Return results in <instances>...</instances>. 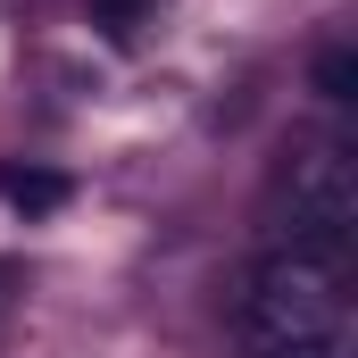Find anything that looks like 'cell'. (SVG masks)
I'll list each match as a JSON object with an SVG mask.
<instances>
[{
	"label": "cell",
	"mask_w": 358,
	"mask_h": 358,
	"mask_svg": "<svg viewBox=\"0 0 358 358\" xmlns=\"http://www.w3.org/2000/svg\"><path fill=\"white\" fill-rule=\"evenodd\" d=\"M317 92H325L334 108L358 100V50H350V42H325V50H317Z\"/></svg>",
	"instance_id": "cell-4"
},
{
	"label": "cell",
	"mask_w": 358,
	"mask_h": 358,
	"mask_svg": "<svg viewBox=\"0 0 358 358\" xmlns=\"http://www.w3.org/2000/svg\"><path fill=\"white\" fill-rule=\"evenodd\" d=\"M142 8H150V0H92V17H100V25H108L117 42H125V34L142 25Z\"/></svg>",
	"instance_id": "cell-5"
},
{
	"label": "cell",
	"mask_w": 358,
	"mask_h": 358,
	"mask_svg": "<svg viewBox=\"0 0 358 358\" xmlns=\"http://www.w3.org/2000/svg\"><path fill=\"white\" fill-rule=\"evenodd\" d=\"M242 350L250 358H358L350 275L267 250L242 283Z\"/></svg>",
	"instance_id": "cell-1"
},
{
	"label": "cell",
	"mask_w": 358,
	"mask_h": 358,
	"mask_svg": "<svg viewBox=\"0 0 358 358\" xmlns=\"http://www.w3.org/2000/svg\"><path fill=\"white\" fill-rule=\"evenodd\" d=\"M0 200L25 217H50V208H67V176L59 167H0Z\"/></svg>",
	"instance_id": "cell-3"
},
{
	"label": "cell",
	"mask_w": 358,
	"mask_h": 358,
	"mask_svg": "<svg viewBox=\"0 0 358 358\" xmlns=\"http://www.w3.org/2000/svg\"><path fill=\"white\" fill-rule=\"evenodd\" d=\"M267 234L292 259H317V267L350 275V250H358V150L350 142H300L275 167Z\"/></svg>",
	"instance_id": "cell-2"
},
{
	"label": "cell",
	"mask_w": 358,
	"mask_h": 358,
	"mask_svg": "<svg viewBox=\"0 0 358 358\" xmlns=\"http://www.w3.org/2000/svg\"><path fill=\"white\" fill-rule=\"evenodd\" d=\"M8 283H17V267H8V259H0V308H8Z\"/></svg>",
	"instance_id": "cell-6"
}]
</instances>
